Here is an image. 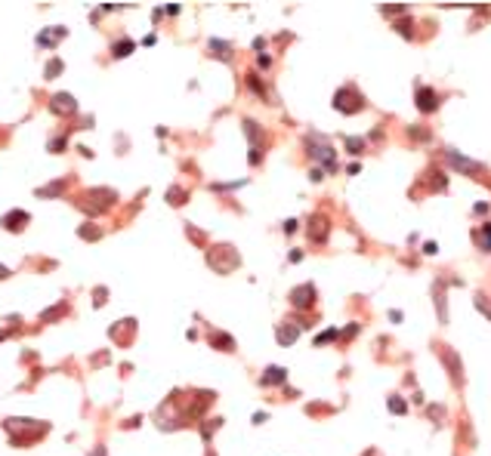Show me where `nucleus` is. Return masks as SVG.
Segmentation results:
<instances>
[{"label":"nucleus","instance_id":"nucleus-6","mask_svg":"<svg viewBox=\"0 0 491 456\" xmlns=\"http://www.w3.org/2000/svg\"><path fill=\"white\" fill-rule=\"evenodd\" d=\"M436 105H439L436 102V92H432L429 87H420L417 90V108L420 111H436Z\"/></svg>","mask_w":491,"mask_h":456},{"label":"nucleus","instance_id":"nucleus-14","mask_svg":"<svg viewBox=\"0 0 491 456\" xmlns=\"http://www.w3.org/2000/svg\"><path fill=\"white\" fill-rule=\"evenodd\" d=\"M65 188V182H53V185H46V188H37V194L40 197H50V194H59Z\"/></svg>","mask_w":491,"mask_h":456},{"label":"nucleus","instance_id":"nucleus-16","mask_svg":"<svg viewBox=\"0 0 491 456\" xmlns=\"http://www.w3.org/2000/svg\"><path fill=\"white\" fill-rule=\"evenodd\" d=\"M389 410H392V413H402V410H405V401H399V397H389Z\"/></svg>","mask_w":491,"mask_h":456},{"label":"nucleus","instance_id":"nucleus-15","mask_svg":"<svg viewBox=\"0 0 491 456\" xmlns=\"http://www.w3.org/2000/svg\"><path fill=\"white\" fill-rule=\"evenodd\" d=\"M59 71H62V62L59 59H53L50 65H46V77H53V74H59Z\"/></svg>","mask_w":491,"mask_h":456},{"label":"nucleus","instance_id":"nucleus-3","mask_svg":"<svg viewBox=\"0 0 491 456\" xmlns=\"http://www.w3.org/2000/svg\"><path fill=\"white\" fill-rule=\"evenodd\" d=\"M50 108H53V114H74L77 105H74V96H71V92H56L53 102H50Z\"/></svg>","mask_w":491,"mask_h":456},{"label":"nucleus","instance_id":"nucleus-4","mask_svg":"<svg viewBox=\"0 0 491 456\" xmlns=\"http://www.w3.org/2000/svg\"><path fill=\"white\" fill-rule=\"evenodd\" d=\"M290 302H294L297 308H309L312 302H315V287H312V284H303V287H297L294 293H290Z\"/></svg>","mask_w":491,"mask_h":456},{"label":"nucleus","instance_id":"nucleus-12","mask_svg":"<svg viewBox=\"0 0 491 456\" xmlns=\"http://www.w3.org/2000/svg\"><path fill=\"white\" fill-rule=\"evenodd\" d=\"M476 241L482 243V250H491V225H485L482 231H476Z\"/></svg>","mask_w":491,"mask_h":456},{"label":"nucleus","instance_id":"nucleus-13","mask_svg":"<svg viewBox=\"0 0 491 456\" xmlns=\"http://www.w3.org/2000/svg\"><path fill=\"white\" fill-rule=\"evenodd\" d=\"M133 53V40H118V43H114V56H118V59H121V56H130Z\"/></svg>","mask_w":491,"mask_h":456},{"label":"nucleus","instance_id":"nucleus-17","mask_svg":"<svg viewBox=\"0 0 491 456\" xmlns=\"http://www.w3.org/2000/svg\"><path fill=\"white\" fill-rule=\"evenodd\" d=\"M346 148L352 151V154H358V151H361V139H346Z\"/></svg>","mask_w":491,"mask_h":456},{"label":"nucleus","instance_id":"nucleus-1","mask_svg":"<svg viewBox=\"0 0 491 456\" xmlns=\"http://www.w3.org/2000/svg\"><path fill=\"white\" fill-rule=\"evenodd\" d=\"M50 428L46 423H37V419H6V431H22V438L16 441V444H28V441H34V438H40L43 431Z\"/></svg>","mask_w":491,"mask_h":456},{"label":"nucleus","instance_id":"nucleus-19","mask_svg":"<svg viewBox=\"0 0 491 456\" xmlns=\"http://www.w3.org/2000/svg\"><path fill=\"white\" fill-rule=\"evenodd\" d=\"M334 336H337V330H327V333H321L318 339H315V345H321V342H331Z\"/></svg>","mask_w":491,"mask_h":456},{"label":"nucleus","instance_id":"nucleus-2","mask_svg":"<svg viewBox=\"0 0 491 456\" xmlns=\"http://www.w3.org/2000/svg\"><path fill=\"white\" fill-rule=\"evenodd\" d=\"M207 262L213 265L219 274H226V272H232V268H238V253L232 247H213L207 253Z\"/></svg>","mask_w":491,"mask_h":456},{"label":"nucleus","instance_id":"nucleus-10","mask_svg":"<svg viewBox=\"0 0 491 456\" xmlns=\"http://www.w3.org/2000/svg\"><path fill=\"white\" fill-rule=\"evenodd\" d=\"M281 385L284 382V367H269L266 370V376H263V385Z\"/></svg>","mask_w":491,"mask_h":456},{"label":"nucleus","instance_id":"nucleus-18","mask_svg":"<svg viewBox=\"0 0 491 456\" xmlns=\"http://www.w3.org/2000/svg\"><path fill=\"white\" fill-rule=\"evenodd\" d=\"M80 238H87V241L99 238V228H80Z\"/></svg>","mask_w":491,"mask_h":456},{"label":"nucleus","instance_id":"nucleus-5","mask_svg":"<svg viewBox=\"0 0 491 456\" xmlns=\"http://www.w3.org/2000/svg\"><path fill=\"white\" fill-rule=\"evenodd\" d=\"M25 222H28V213H25V210H13V213H6L3 219H0V225L9 228V231H19V228H25Z\"/></svg>","mask_w":491,"mask_h":456},{"label":"nucleus","instance_id":"nucleus-20","mask_svg":"<svg viewBox=\"0 0 491 456\" xmlns=\"http://www.w3.org/2000/svg\"><path fill=\"white\" fill-rule=\"evenodd\" d=\"M6 274H9V272H6V265H0V280H3Z\"/></svg>","mask_w":491,"mask_h":456},{"label":"nucleus","instance_id":"nucleus-7","mask_svg":"<svg viewBox=\"0 0 491 456\" xmlns=\"http://www.w3.org/2000/svg\"><path fill=\"white\" fill-rule=\"evenodd\" d=\"M297 336H300V324H294V321H284L281 327H278V342H281V345H290Z\"/></svg>","mask_w":491,"mask_h":456},{"label":"nucleus","instance_id":"nucleus-11","mask_svg":"<svg viewBox=\"0 0 491 456\" xmlns=\"http://www.w3.org/2000/svg\"><path fill=\"white\" fill-rule=\"evenodd\" d=\"M213 345L223 348V352H232V348H235V339L226 336V333H213Z\"/></svg>","mask_w":491,"mask_h":456},{"label":"nucleus","instance_id":"nucleus-9","mask_svg":"<svg viewBox=\"0 0 491 456\" xmlns=\"http://www.w3.org/2000/svg\"><path fill=\"white\" fill-rule=\"evenodd\" d=\"M62 37H65V28H56V31H43V34H37V43H40V46H43V43H46V46H53L56 40H62Z\"/></svg>","mask_w":491,"mask_h":456},{"label":"nucleus","instance_id":"nucleus-8","mask_svg":"<svg viewBox=\"0 0 491 456\" xmlns=\"http://www.w3.org/2000/svg\"><path fill=\"white\" fill-rule=\"evenodd\" d=\"M445 157H448V163H454L457 170H470V173H473V170H479V163H476V160H466V157H460L454 148H448V151H445Z\"/></svg>","mask_w":491,"mask_h":456}]
</instances>
